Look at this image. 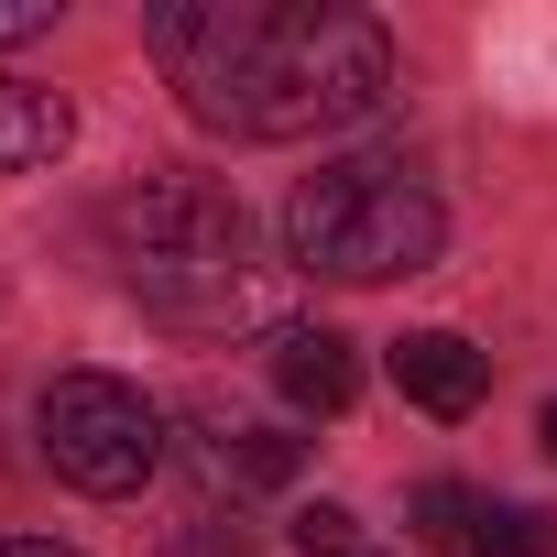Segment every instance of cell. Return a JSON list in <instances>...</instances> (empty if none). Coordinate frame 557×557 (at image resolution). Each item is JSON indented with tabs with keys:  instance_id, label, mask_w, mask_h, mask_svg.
Returning <instances> with one entry per match:
<instances>
[{
	"instance_id": "10",
	"label": "cell",
	"mask_w": 557,
	"mask_h": 557,
	"mask_svg": "<svg viewBox=\"0 0 557 557\" xmlns=\"http://www.w3.org/2000/svg\"><path fill=\"white\" fill-rule=\"evenodd\" d=\"M481 557H557V524L524 503H481Z\"/></svg>"
},
{
	"instance_id": "13",
	"label": "cell",
	"mask_w": 557,
	"mask_h": 557,
	"mask_svg": "<svg viewBox=\"0 0 557 557\" xmlns=\"http://www.w3.org/2000/svg\"><path fill=\"white\" fill-rule=\"evenodd\" d=\"M0 557H77V546H55V535H0Z\"/></svg>"
},
{
	"instance_id": "8",
	"label": "cell",
	"mask_w": 557,
	"mask_h": 557,
	"mask_svg": "<svg viewBox=\"0 0 557 557\" xmlns=\"http://www.w3.org/2000/svg\"><path fill=\"white\" fill-rule=\"evenodd\" d=\"M208 470L230 492H296L307 481V437H285V426H208Z\"/></svg>"
},
{
	"instance_id": "1",
	"label": "cell",
	"mask_w": 557,
	"mask_h": 557,
	"mask_svg": "<svg viewBox=\"0 0 557 557\" xmlns=\"http://www.w3.org/2000/svg\"><path fill=\"white\" fill-rule=\"evenodd\" d=\"M143 45L175 99L230 143H307L350 132L394 99V34L339 0H153Z\"/></svg>"
},
{
	"instance_id": "7",
	"label": "cell",
	"mask_w": 557,
	"mask_h": 557,
	"mask_svg": "<svg viewBox=\"0 0 557 557\" xmlns=\"http://www.w3.org/2000/svg\"><path fill=\"white\" fill-rule=\"evenodd\" d=\"M66 143H77L66 88H45V77H12V66H0V175H34V164H55Z\"/></svg>"
},
{
	"instance_id": "6",
	"label": "cell",
	"mask_w": 557,
	"mask_h": 557,
	"mask_svg": "<svg viewBox=\"0 0 557 557\" xmlns=\"http://www.w3.org/2000/svg\"><path fill=\"white\" fill-rule=\"evenodd\" d=\"M273 394H285L296 416H339L361 394V361L339 329H273Z\"/></svg>"
},
{
	"instance_id": "4",
	"label": "cell",
	"mask_w": 557,
	"mask_h": 557,
	"mask_svg": "<svg viewBox=\"0 0 557 557\" xmlns=\"http://www.w3.org/2000/svg\"><path fill=\"white\" fill-rule=\"evenodd\" d=\"M34 426H45V459H55L77 492H99V503L143 492L153 459H164V416H153L143 383H121V372H55Z\"/></svg>"
},
{
	"instance_id": "5",
	"label": "cell",
	"mask_w": 557,
	"mask_h": 557,
	"mask_svg": "<svg viewBox=\"0 0 557 557\" xmlns=\"http://www.w3.org/2000/svg\"><path fill=\"white\" fill-rule=\"evenodd\" d=\"M394 394L426 405V416H470L492 394V350H470L459 329H405L394 339Z\"/></svg>"
},
{
	"instance_id": "14",
	"label": "cell",
	"mask_w": 557,
	"mask_h": 557,
	"mask_svg": "<svg viewBox=\"0 0 557 557\" xmlns=\"http://www.w3.org/2000/svg\"><path fill=\"white\" fill-rule=\"evenodd\" d=\"M535 437H546V459H557V405H546V426H535Z\"/></svg>"
},
{
	"instance_id": "11",
	"label": "cell",
	"mask_w": 557,
	"mask_h": 557,
	"mask_svg": "<svg viewBox=\"0 0 557 557\" xmlns=\"http://www.w3.org/2000/svg\"><path fill=\"white\" fill-rule=\"evenodd\" d=\"M285 535H296V557H361V513L350 503H307Z\"/></svg>"
},
{
	"instance_id": "2",
	"label": "cell",
	"mask_w": 557,
	"mask_h": 557,
	"mask_svg": "<svg viewBox=\"0 0 557 557\" xmlns=\"http://www.w3.org/2000/svg\"><path fill=\"white\" fill-rule=\"evenodd\" d=\"M110 262H121V285L153 318H175V329H240V318H262L251 219L208 175H143V186H121L110 197Z\"/></svg>"
},
{
	"instance_id": "12",
	"label": "cell",
	"mask_w": 557,
	"mask_h": 557,
	"mask_svg": "<svg viewBox=\"0 0 557 557\" xmlns=\"http://www.w3.org/2000/svg\"><path fill=\"white\" fill-rule=\"evenodd\" d=\"M55 23V0H0V45H34Z\"/></svg>"
},
{
	"instance_id": "9",
	"label": "cell",
	"mask_w": 557,
	"mask_h": 557,
	"mask_svg": "<svg viewBox=\"0 0 557 557\" xmlns=\"http://www.w3.org/2000/svg\"><path fill=\"white\" fill-rule=\"evenodd\" d=\"M405 513H416V546H481V503H470L459 481H426Z\"/></svg>"
},
{
	"instance_id": "3",
	"label": "cell",
	"mask_w": 557,
	"mask_h": 557,
	"mask_svg": "<svg viewBox=\"0 0 557 557\" xmlns=\"http://www.w3.org/2000/svg\"><path fill=\"white\" fill-rule=\"evenodd\" d=\"M448 240L437 186L405 153H339L318 175H296L285 197V251L329 285H394V273H426Z\"/></svg>"
},
{
	"instance_id": "15",
	"label": "cell",
	"mask_w": 557,
	"mask_h": 557,
	"mask_svg": "<svg viewBox=\"0 0 557 557\" xmlns=\"http://www.w3.org/2000/svg\"><path fill=\"white\" fill-rule=\"evenodd\" d=\"M361 557H372V546H361Z\"/></svg>"
}]
</instances>
